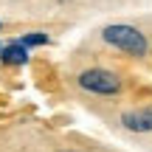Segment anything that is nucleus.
I'll list each match as a JSON object with an SVG mask.
<instances>
[{
	"label": "nucleus",
	"instance_id": "nucleus-1",
	"mask_svg": "<svg viewBox=\"0 0 152 152\" xmlns=\"http://www.w3.org/2000/svg\"><path fill=\"white\" fill-rule=\"evenodd\" d=\"M102 39L113 48H118L121 54L130 56H147L149 54V39L144 37V31H138L135 26H127V23H113V26H104Z\"/></svg>",
	"mask_w": 152,
	"mask_h": 152
},
{
	"label": "nucleus",
	"instance_id": "nucleus-8",
	"mask_svg": "<svg viewBox=\"0 0 152 152\" xmlns=\"http://www.w3.org/2000/svg\"><path fill=\"white\" fill-rule=\"evenodd\" d=\"M0 48H3V45H0Z\"/></svg>",
	"mask_w": 152,
	"mask_h": 152
},
{
	"label": "nucleus",
	"instance_id": "nucleus-6",
	"mask_svg": "<svg viewBox=\"0 0 152 152\" xmlns=\"http://www.w3.org/2000/svg\"><path fill=\"white\" fill-rule=\"evenodd\" d=\"M59 152H79V149H59Z\"/></svg>",
	"mask_w": 152,
	"mask_h": 152
},
{
	"label": "nucleus",
	"instance_id": "nucleus-5",
	"mask_svg": "<svg viewBox=\"0 0 152 152\" xmlns=\"http://www.w3.org/2000/svg\"><path fill=\"white\" fill-rule=\"evenodd\" d=\"M20 42L26 45L28 51H31V48H42V45H48L51 39H48V34H39V31H34V34H26V37H20Z\"/></svg>",
	"mask_w": 152,
	"mask_h": 152
},
{
	"label": "nucleus",
	"instance_id": "nucleus-3",
	"mask_svg": "<svg viewBox=\"0 0 152 152\" xmlns=\"http://www.w3.org/2000/svg\"><path fill=\"white\" fill-rule=\"evenodd\" d=\"M121 127L130 132H152V104H144V107H132L121 113Z\"/></svg>",
	"mask_w": 152,
	"mask_h": 152
},
{
	"label": "nucleus",
	"instance_id": "nucleus-7",
	"mask_svg": "<svg viewBox=\"0 0 152 152\" xmlns=\"http://www.w3.org/2000/svg\"><path fill=\"white\" fill-rule=\"evenodd\" d=\"M0 28H3V23H0Z\"/></svg>",
	"mask_w": 152,
	"mask_h": 152
},
{
	"label": "nucleus",
	"instance_id": "nucleus-2",
	"mask_svg": "<svg viewBox=\"0 0 152 152\" xmlns=\"http://www.w3.org/2000/svg\"><path fill=\"white\" fill-rule=\"evenodd\" d=\"M76 85L82 87L85 93H93V96H118L121 93V76L107 71V68H87V71H82L79 76H76Z\"/></svg>",
	"mask_w": 152,
	"mask_h": 152
},
{
	"label": "nucleus",
	"instance_id": "nucleus-4",
	"mask_svg": "<svg viewBox=\"0 0 152 152\" xmlns=\"http://www.w3.org/2000/svg\"><path fill=\"white\" fill-rule=\"evenodd\" d=\"M28 59H31V51H28L20 39H14V42H9V45L0 48V62H3V65L23 68V65H28Z\"/></svg>",
	"mask_w": 152,
	"mask_h": 152
}]
</instances>
